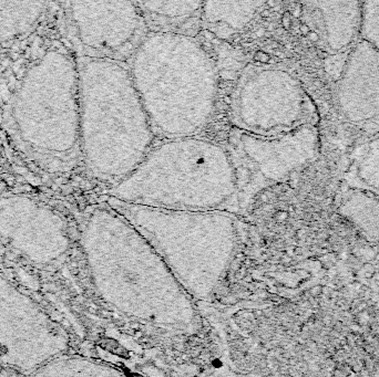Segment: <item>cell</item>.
Wrapping results in <instances>:
<instances>
[{"mask_svg":"<svg viewBox=\"0 0 379 377\" xmlns=\"http://www.w3.org/2000/svg\"><path fill=\"white\" fill-rule=\"evenodd\" d=\"M81 239L96 291L111 308L158 329L182 333L199 329L192 297L117 210L94 209L84 223Z\"/></svg>","mask_w":379,"mask_h":377,"instance_id":"6da1fadb","label":"cell"},{"mask_svg":"<svg viewBox=\"0 0 379 377\" xmlns=\"http://www.w3.org/2000/svg\"><path fill=\"white\" fill-rule=\"evenodd\" d=\"M156 136L197 135L216 109L215 63L192 35L149 30L126 60Z\"/></svg>","mask_w":379,"mask_h":377,"instance_id":"7a4b0ae2","label":"cell"},{"mask_svg":"<svg viewBox=\"0 0 379 377\" xmlns=\"http://www.w3.org/2000/svg\"><path fill=\"white\" fill-rule=\"evenodd\" d=\"M78 70L85 165L99 179L118 183L147 155L156 135L126 63L84 57Z\"/></svg>","mask_w":379,"mask_h":377,"instance_id":"3957f363","label":"cell"},{"mask_svg":"<svg viewBox=\"0 0 379 377\" xmlns=\"http://www.w3.org/2000/svg\"><path fill=\"white\" fill-rule=\"evenodd\" d=\"M238 195L228 147L194 136L164 139L111 189L115 199L184 210L222 209Z\"/></svg>","mask_w":379,"mask_h":377,"instance_id":"277c9868","label":"cell"},{"mask_svg":"<svg viewBox=\"0 0 379 377\" xmlns=\"http://www.w3.org/2000/svg\"><path fill=\"white\" fill-rule=\"evenodd\" d=\"M109 206L142 234L192 299L208 300L215 293L238 242L230 211L156 208L112 197Z\"/></svg>","mask_w":379,"mask_h":377,"instance_id":"5b68a950","label":"cell"},{"mask_svg":"<svg viewBox=\"0 0 379 377\" xmlns=\"http://www.w3.org/2000/svg\"><path fill=\"white\" fill-rule=\"evenodd\" d=\"M230 117L236 130L275 136L316 124L317 112L293 74L272 64L251 63L242 70L234 85Z\"/></svg>","mask_w":379,"mask_h":377,"instance_id":"8992f818","label":"cell"},{"mask_svg":"<svg viewBox=\"0 0 379 377\" xmlns=\"http://www.w3.org/2000/svg\"><path fill=\"white\" fill-rule=\"evenodd\" d=\"M318 145L315 124L275 136L254 135L234 128L228 148L236 168L238 195L253 196L265 186L284 180L315 159Z\"/></svg>","mask_w":379,"mask_h":377,"instance_id":"52a82bcc","label":"cell"},{"mask_svg":"<svg viewBox=\"0 0 379 377\" xmlns=\"http://www.w3.org/2000/svg\"><path fill=\"white\" fill-rule=\"evenodd\" d=\"M70 18L84 57L125 62L150 30L137 0H70Z\"/></svg>","mask_w":379,"mask_h":377,"instance_id":"ba28073f","label":"cell"},{"mask_svg":"<svg viewBox=\"0 0 379 377\" xmlns=\"http://www.w3.org/2000/svg\"><path fill=\"white\" fill-rule=\"evenodd\" d=\"M65 339L28 297L0 279V356L23 371L60 355Z\"/></svg>","mask_w":379,"mask_h":377,"instance_id":"9c48e42d","label":"cell"},{"mask_svg":"<svg viewBox=\"0 0 379 377\" xmlns=\"http://www.w3.org/2000/svg\"><path fill=\"white\" fill-rule=\"evenodd\" d=\"M0 237L36 263H50L69 247L67 227L59 215L27 197L0 201Z\"/></svg>","mask_w":379,"mask_h":377,"instance_id":"30bf717a","label":"cell"},{"mask_svg":"<svg viewBox=\"0 0 379 377\" xmlns=\"http://www.w3.org/2000/svg\"><path fill=\"white\" fill-rule=\"evenodd\" d=\"M336 100L347 122L379 134V50L359 39L346 53L336 79Z\"/></svg>","mask_w":379,"mask_h":377,"instance_id":"8fae6325","label":"cell"},{"mask_svg":"<svg viewBox=\"0 0 379 377\" xmlns=\"http://www.w3.org/2000/svg\"><path fill=\"white\" fill-rule=\"evenodd\" d=\"M305 22L331 55L359 40L362 0H299Z\"/></svg>","mask_w":379,"mask_h":377,"instance_id":"7c38bea8","label":"cell"},{"mask_svg":"<svg viewBox=\"0 0 379 377\" xmlns=\"http://www.w3.org/2000/svg\"><path fill=\"white\" fill-rule=\"evenodd\" d=\"M266 0H203L201 26L214 36L228 39L237 35L264 6Z\"/></svg>","mask_w":379,"mask_h":377,"instance_id":"4fadbf2b","label":"cell"},{"mask_svg":"<svg viewBox=\"0 0 379 377\" xmlns=\"http://www.w3.org/2000/svg\"><path fill=\"white\" fill-rule=\"evenodd\" d=\"M203 0H137L150 30L180 31L192 35L201 24Z\"/></svg>","mask_w":379,"mask_h":377,"instance_id":"5bb4252c","label":"cell"},{"mask_svg":"<svg viewBox=\"0 0 379 377\" xmlns=\"http://www.w3.org/2000/svg\"><path fill=\"white\" fill-rule=\"evenodd\" d=\"M44 376H119L123 372L105 363L79 357L58 355L34 372Z\"/></svg>","mask_w":379,"mask_h":377,"instance_id":"9a60e30c","label":"cell"},{"mask_svg":"<svg viewBox=\"0 0 379 377\" xmlns=\"http://www.w3.org/2000/svg\"><path fill=\"white\" fill-rule=\"evenodd\" d=\"M344 214L367 235L377 236L379 234V205L370 198L354 195L345 202Z\"/></svg>","mask_w":379,"mask_h":377,"instance_id":"2e32d148","label":"cell"},{"mask_svg":"<svg viewBox=\"0 0 379 377\" xmlns=\"http://www.w3.org/2000/svg\"><path fill=\"white\" fill-rule=\"evenodd\" d=\"M356 173L366 186L379 190V134L373 135L362 147L357 159Z\"/></svg>","mask_w":379,"mask_h":377,"instance_id":"e0dca14e","label":"cell"},{"mask_svg":"<svg viewBox=\"0 0 379 377\" xmlns=\"http://www.w3.org/2000/svg\"><path fill=\"white\" fill-rule=\"evenodd\" d=\"M359 39L379 50V0H362Z\"/></svg>","mask_w":379,"mask_h":377,"instance_id":"ac0fdd59","label":"cell"}]
</instances>
